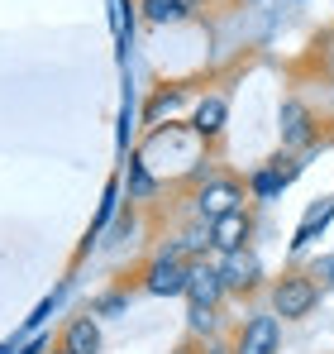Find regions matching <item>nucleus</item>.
<instances>
[{"mask_svg": "<svg viewBox=\"0 0 334 354\" xmlns=\"http://www.w3.org/2000/svg\"><path fill=\"white\" fill-rule=\"evenodd\" d=\"M144 15H148L153 24H172V19L186 15V0H144Z\"/></svg>", "mask_w": 334, "mask_h": 354, "instance_id": "nucleus-13", "label": "nucleus"}, {"mask_svg": "<svg viewBox=\"0 0 334 354\" xmlns=\"http://www.w3.org/2000/svg\"><path fill=\"white\" fill-rule=\"evenodd\" d=\"M311 139H315V129H311V111H306L296 96H286V101H282V144L301 149V144H311Z\"/></svg>", "mask_w": 334, "mask_h": 354, "instance_id": "nucleus-8", "label": "nucleus"}, {"mask_svg": "<svg viewBox=\"0 0 334 354\" xmlns=\"http://www.w3.org/2000/svg\"><path fill=\"white\" fill-rule=\"evenodd\" d=\"M186 316H191V330H210V326H215V311H210V306H191Z\"/></svg>", "mask_w": 334, "mask_h": 354, "instance_id": "nucleus-18", "label": "nucleus"}, {"mask_svg": "<svg viewBox=\"0 0 334 354\" xmlns=\"http://www.w3.org/2000/svg\"><path fill=\"white\" fill-rule=\"evenodd\" d=\"M311 278H315L320 288H334V254H325V259H315V268H311Z\"/></svg>", "mask_w": 334, "mask_h": 354, "instance_id": "nucleus-17", "label": "nucleus"}, {"mask_svg": "<svg viewBox=\"0 0 334 354\" xmlns=\"http://www.w3.org/2000/svg\"><path fill=\"white\" fill-rule=\"evenodd\" d=\"M62 350L67 354H101V326L96 316H72L62 330Z\"/></svg>", "mask_w": 334, "mask_h": 354, "instance_id": "nucleus-9", "label": "nucleus"}, {"mask_svg": "<svg viewBox=\"0 0 334 354\" xmlns=\"http://www.w3.org/2000/svg\"><path fill=\"white\" fill-rule=\"evenodd\" d=\"M186 297H191V306H220V297H224V278H220V268L215 263H191L186 268Z\"/></svg>", "mask_w": 334, "mask_h": 354, "instance_id": "nucleus-6", "label": "nucleus"}, {"mask_svg": "<svg viewBox=\"0 0 334 354\" xmlns=\"http://www.w3.org/2000/svg\"><path fill=\"white\" fill-rule=\"evenodd\" d=\"M315 301H320V283H315L311 273H282L277 283H273V316H277V321H301V316H311Z\"/></svg>", "mask_w": 334, "mask_h": 354, "instance_id": "nucleus-1", "label": "nucleus"}, {"mask_svg": "<svg viewBox=\"0 0 334 354\" xmlns=\"http://www.w3.org/2000/svg\"><path fill=\"white\" fill-rule=\"evenodd\" d=\"M296 173H301V163H296V158H273V168L253 173V196H263V201H268V196H277V192H282V187H286Z\"/></svg>", "mask_w": 334, "mask_h": 354, "instance_id": "nucleus-10", "label": "nucleus"}, {"mask_svg": "<svg viewBox=\"0 0 334 354\" xmlns=\"http://www.w3.org/2000/svg\"><path fill=\"white\" fill-rule=\"evenodd\" d=\"M244 206V187L234 182V177H210L201 192H196V216L210 225V221H220L229 211H239Z\"/></svg>", "mask_w": 334, "mask_h": 354, "instance_id": "nucleus-3", "label": "nucleus"}, {"mask_svg": "<svg viewBox=\"0 0 334 354\" xmlns=\"http://www.w3.org/2000/svg\"><path fill=\"white\" fill-rule=\"evenodd\" d=\"M57 354H67V350H57Z\"/></svg>", "mask_w": 334, "mask_h": 354, "instance_id": "nucleus-19", "label": "nucleus"}, {"mask_svg": "<svg viewBox=\"0 0 334 354\" xmlns=\"http://www.w3.org/2000/svg\"><path fill=\"white\" fill-rule=\"evenodd\" d=\"M153 192H158V182H153V173H148L144 163H134V168H129V201H148Z\"/></svg>", "mask_w": 334, "mask_h": 354, "instance_id": "nucleus-14", "label": "nucleus"}, {"mask_svg": "<svg viewBox=\"0 0 334 354\" xmlns=\"http://www.w3.org/2000/svg\"><path fill=\"white\" fill-rule=\"evenodd\" d=\"M248 230H253V221H248V211L239 206V211H229L220 221H210V244H215L220 254H234V249L248 244Z\"/></svg>", "mask_w": 334, "mask_h": 354, "instance_id": "nucleus-7", "label": "nucleus"}, {"mask_svg": "<svg viewBox=\"0 0 334 354\" xmlns=\"http://www.w3.org/2000/svg\"><path fill=\"white\" fill-rule=\"evenodd\" d=\"M277 340H282V321L273 311H258L244 321L239 340H234V354H277Z\"/></svg>", "mask_w": 334, "mask_h": 354, "instance_id": "nucleus-4", "label": "nucleus"}, {"mask_svg": "<svg viewBox=\"0 0 334 354\" xmlns=\"http://www.w3.org/2000/svg\"><path fill=\"white\" fill-rule=\"evenodd\" d=\"M177 106H181V91H158V96L148 101V124H158L163 115H172Z\"/></svg>", "mask_w": 334, "mask_h": 354, "instance_id": "nucleus-15", "label": "nucleus"}, {"mask_svg": "<svg viewBox=\"0 0 334 354\" xmlns=\"http://www.w3.org/2000/svg\"><path fill=\"white\" fill-rule=\"evenodd\" d=\"M224 120H229V106H224V96H206L201 106H196V115H191V129L201 134V139H215L224 129Z\"/></svg>", "mask_w": 334, "mask_h": 354, "instance_id": "nucleus-12", "label": "nucleus"}, {"mask_svg": "<svg viewBox=\"0 0 334 354\" xmlns=\"http://www.w3.org/2000/svg\"><path fill=\"white\" fill-rule=\"evenodd\" d=\"M124 306H129V297H124V292H106L96 306H91V316H110V311H124Z\"/></svg>", "mask_w": 334, "mask_h": 354, "instance_id": "nucleus-16", "label": "nucleus"}, {"mask_svg": "<svg viewBox=\"0 0 334 354\" xmlns=\"http://www.w3.org/2000/svg\"><path fill=\"white\" fill-rule=\"evenodd\" d=\"M330 221H334V196H320V201H315V206L306 211V221L296 225V235H291V249H306V244L320 235V230H325Z\"/></svg>", "mask_w": 334, "mask_h": 354, "instance_id": "nucleus-11", "label": "nucleus"}, {"mask_svg": "<svg viewBox=\"0 0 334 354\" xmlns=\"http://www.w3.org/2000/svg\"><path fill=\"white\" fill-rule=\"evenodd\" d=\"M186 259L177 254V249H163L153 263H148V273H144V288L153 297H186Z\"/></svg>", "mask_w": 334, "mask_h": 354, "instance_id": "nucleus-2", "label": "nucleus"}, {"mask_svg": "<svg viewBox=\"0 0 334 354\" xmlns=\"http://www.w3.org/2000/svg\"><path fill=\"white\" fill-rule=\"evenodd\" d=\"M215 268H220V278H224V292H253V288H258V278H263V268H258V259H253L248 249L224 254Z\"/></svg>", "mask_w": 334, "mask_h": 354, "instance_id": "nucleus-5", "label": "nucleus"}]
</instances>
